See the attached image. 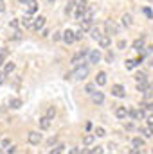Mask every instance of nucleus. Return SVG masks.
I'll use <instances>...</instances> for the list:
<instances>
[{
	"label": "nucleus",
	"instance_id": "40",
	"mask_svg": "<svg viewBox=\"0 0 153 154\" xmlns=\"http://www.w3.org/2000/svg\"><path fill=\"white\" fill-rule=\"evenodd\" d=\"M117 47H119V48H124V47H126V41H124V39H119Z\"/></svg>",
	"mask_w": 153,
	"mask_h": 154
},
{
	"label": "nucleus",
	"instance_id": "35",
	"mask_svg": "<svg viewBox=\"0 0 153 154\" xmlns=\"http://www.w3.org/2000/svg\"><path fill=\"white\" fill-rule=\"evenodd\" d=\"M90 29V22H81V31H88Z\"/></svg>",
	"mask_w": 153,
	"mask_h": 154
},
{
	"label": "nucleus",
	"instance_id": "26",
	"mask_svg": "<svg viewBox=\"0 0 153 154\" xmlns=\"http://www.w3.org/2000/svg\"><path fill=\"white\" fill-rule=\"evenodd\" d=\"M132 145H133V147H135V149H141V147H142V145H144V140H142V138H139V136H137V138H133V140H132Z\"/></svg>",
	"mask_w": 153,
	"mask_h": 154
},
{
	"label": "nucleus",
	"instance_id": "48",
	"mask_svg": "<svg viewBox=\"0 0 153 154\" xmlns=\"http://www.w3.org/2000/svg\"><path fill=\"white\" fill-rule=\"evenodd\" d=\"M4 79H5V74H0V84L4 82Z\"/></svg>",
	"mask_w": 153,
	"mask_h": 154
},
{
	"label": "nucleus",
	"instance_id": "13",
	"mask_svg": "<svg viewBox=\"0 0 153 154\" xmlns=\"http://www.w3.org/2000/svg\"><path fill=\"white\" fill-rule=\"evenodd\" d=\"M33 23H34V20L31 18V14H25L22 20H20V25L22 27H25V29H29V27H33Z\"/></svg>",
	"mask_w": 153,
	"mask_h": 154
},
{
	"label": "nucleus",
	"instance_id": "34",
	"mask_svg": "<svg viewBox=\"0 0 153 154\" xmlns=\"http://www.w3.org/2000/svg\"><path fill=\"white\" fill-rule=\"evenodd\" d=\"M106 133H105V129L103 127H96V136H105Z\"/></svg>",
	"mask_w": 153,
	"mask_h": 154
},
{
	"label": "nucleus",
	"instance_id": "1",
	"mask_svg": "<svg viewBox=\"0 0 153 154\" xmlns=\"http://www.w3.org/2000/svg\"><path fill=\"white\" fill-rule=\"evenodd\" d=\"M88 72H90L88 65H77V66L74 68V70H72V72H70V74H67V79H74V81H83V79H86Z\"/></svg>",
	"mask_w": 153,
	"mask_h": 154
},
{
	"label": "nucleus",
	"instance_id": "30",
	"mask_svg": "<svg viewBox=\"0 0 153 154\" xmlns=\"http://www.w3.org/2000/svg\"><path fill=\"white\" fill-rule=\"evenodd\" d=\"M47 116H49V118H54V116H56V109H54L52 106L47 108Z\"/></svg>",
	"mask_w": 153,
	"mask_h": 154
},
{
	"label": "nucleus",
	"instance_id": "23",
	"mask_svg": "<svg viewBox=\"0 0 153 154\" xmlns=\"http://www.w3.org/2000/svg\"><path fill=\"white\" fill-rule=\"evenodd\" d=\"M141 133L144 134V138H151V136H153V127H151V125H146V127H142V129H141Z\"/></svg>",
	"mask_w": 153,
	"mask_h": 154
},
{
	"label": "nucleus",
	"instance_id": "41",
	"mask_svg": "<svg viewBox=\"0 0 153 154\" xmlns=\"http://www.w3.org/2000/svg\"><path fill=\"white\" fill-rule=\"evenodd\" d=\"M79 154H92V149H85V147H83V149L79 151Z\"/></svg>",
	"mask_w": 153,
	"mask_h": 154
},
{
	"label": "nucleus",
	"instance_id": "2",
	"mask_svg": "<svg viewBox=\"0 0 153 154\" xmlns=\"http://www.w3.org/2000/svg\"><path fill=\"white\" fill-rule=\"evenodd\" d=\"M88 54H90V50H88V48H81L79 52H76V54L72 56L70 63H72V65H76V66H77V65H79V63H81V61H83V59H85L86 56H88Z\"/></svg>",
	"mask_w": 153,
	"mask_h": 154
},
{
	"label": "nucleus",
	"instance_id": "21",
	"mask_svg": "<svg viewBox=\"0 0 153 154\" xmlns=\"http://www.w3.org/2000/svg\"><path fill=\"white\" fill-rule=\"evenodd\" d=\"M15 68H16V66H15V63L7 61V63H5V66H4V74H5V75H9V74H13V72H15Z\"/></svg>",
	"mask_w": 153,
	"mask_h": 154
},
{
	"label": "nucleus",
	"instance_id": "31",
	"mask_svg": "<svg viewBox=\"0 0 153 154\" xmlns=\"http://www.w3.org/2000/svg\"><path fill=\"white\" fill-rule=\"evenodd\" d=\"M5 57H7V50H2L0 52V66L5 65Z\"/></svg>",
	"mask_w": 153,
	"mask_h": 154
},
{
	"label": "nucleus",
	"instance_id": "8",
	"mask_svg": "<svg viewBox=\"0 0 153 154\" xmlns=\"http://www.w3.org/2000/svg\"><path fill=\"white\" fill-rule=\"evenodd\" d=\"M130 116H132L133 120H144V118H146V113H144L142 108H141V109H130Z\"/></svg>",
	"mask_w": 153,
	"mask_h": 154
},
{
	"label": "nucleus",
	"instance_id": "52",
	"mask_svg": "<svg viewBox=\"0 0 153 154\" xmlns=\"http://www.w3.org/2000/svg\"><path fill=\"white\" fill-rule=\"evenodd\" d=\"M151 152H153V151H151Z\"/></svg>",
	"mask_w": 153,
	"mask_h": 154
},
{
	"label": "nucleus",
	"instance_id": "43",
	"mask_svg": "<svg viewBox=\"0 0 153 154\" xmlns=\"http://www.w3.org/2000/svg\"><path fill=\"white\" fill-rule=\"evenodd\" d=\"M4 11H5V2L0 0V13H4Z\"/></svg>",
	"mask_w": 153,
	"mask_h": 154
},
{
	"label": "nucleus",
	"instance_id": "39",
	"mask_svg": "<svg viewBox=\"0 0 153 154\" xmlns=\"http://www.w3.org/2000/svg\"><path fill=\"white\" fill-rule=\"evenodd\" d=\"M83 34H85V31H81V29H79V31L76 32V39H83Z\"/></svg>",
	"mask_w": 153,
	"mask_h": 154
},
{
	"label": "nucleus",
	"instance_id": "51",
	"mask_svg": "<svg viewBox=\"0 0 153 154\" xmlns=\"http://www.w3.org/2000/svg\"><path fill=\"white\" fill-rule=\"evenodd\" d=\"M151 90H153V86H151Z\"/></svg>",
	"mask_w": 153,
	"mask_h": 154
},
{
	"label": "nucleus",
	"instance_id": "42",
	"mask_svg": "<svg viewBox=\"0 0 153 154\" xmlns=\"http://www.w3.org/2000/svg\"><path fill=\"white\" fill-rule=\"evenodd\" d=\"M9 25H11L13 29H18V22H16V20H11V23H9Z\"/></svg>",
	"mask_w": 153,
	"mask_h": 154
},
{
	"label": "nucleus",
	"instance_id": "45",
	"mask_svg": "<svg viewBox=\"0 0 153 154\" xmlns=\"http://www.w3.org/2000/svg\"><path fill=\"white\" fill-rule=\"evenodd\" d=\"M146 120H148V125H151V127H153V115H150Z\"/></svg>",
	"mask_w": 153,
	"mask_h": 154
},
{
	"label": "nucleus",
	"instance_id": "33",
	"mask_svg": "<svg viewBox=\"0 0 153 154\" xmlns=\"http://www.w3.org/2000/svg\"><path fill=\"white\" fill-rule=\"evenodd\" d=\"M85 91H86V93H90V95H92V93H94V91H96V86H94V84H86V86H85Z\"/></svg>",
	"mask_w": 153,
	"mask_h": 154
},
{
	"label": "nucleus",
	"instance_id": "49",
	"mask_svg": "<svg viewBox=\"0 0 153 154\" xmlns=\"http://www.w3.org/2000/svg\"><path fill=\"white\" fill-rule=\"evenodd\" d=\"M29 2H31V0H20V4H25V5H27Z\"/></svg>",
	"mask_w": 153,
	"mask_h": 154
},
{
	"label": "nucleus",
	"instance_id": "16",
	"mask_svg": "<svg viewBox=\"0 0 153 154\" xmlns=\"http://www.w3.org/2000/svg\"><path fill=\"white\" fill-rule=\"evenodd\" d=\"M96 84H97V86H105V84H106V74H105V72H99V74H97Z\"/></svg>",
	"mask_w": 153,
	"mask_h": 154
},
{
	"label": "nucleus",
	"instance_id": "12",
	"mask_svg": "<svg viewBox=\"0 0 153 154\" xmlns=\"http://www.w3.org/2000/svg\"><path fill=\"white\" fill-rule=\"evenodd\" d=\"M128 115H130V111H128L124 106H117V108H115V116H117V118L122 120V118H126Z\"/></svg>",
	"mask_w": 153,
	"mask_h": 154
},
{
	"label": "nucleus",
	"instance_id": "29",
	"mask_svg": "<svg viewBox=\"0 0 153 154\" xmlns=\"http://www.w3.org/2000/svg\"><path fill=\"white\" fill-rule=\"evenodd\" d=\"M135 81H137V82H146V74H142V72H139V74L135 75Z\"/></svg>",
	"mask_w": 153,
	"mask_h": 154
},
{
	"label": "nucleus",
	"instance_id": "15",
	"mask_svg": "<svg viewBox=\"0 0 153 154\" xmlns=\"http://www.w3.org/2000/svg\"><path fill=\"white\" fill-rule=\"evenodd\" d=\"M92 100H94V104H103V102H105L103 91H94V93H92Z\"/></svg>",
	"mask_w": 153,
	"mask_h": 154
},
{
	"label": "nucleus",
	"instance_id": "47",
	"mask_svg": "<svg viewBox=\"0 0 153 154\" xmlns=\"http://www.w3.org/2000/svg\"><path fill=\"white\" fill-rule=\"evenodd\" d=\"M69 154H79V149L74 147V149H70V151H69Z\"/></svg>",
	"mask_w": 153,
	"mask_h": 154
},
{
	"label": "nucleus",
	"instance_id": "7",
	"mask_svg": "<svg viewBox=\"0 0 153 154\" xmlns=\"http://www.w3.org/2000/svg\"><path fill=\"white\" fill-rule=\"evenodd\" d=\"M63 41H65L67 45L74 43V41H76V32H74V31H70V29L63 31Z\"/></svg>",
	"mask_w": 153,
	"mask_h": 154
},
{
	"label": "nucleus",
	"instance_id": "27",
	"mask_svg": "<svg viewBox=\"0 0 153 154\" xmlns=\"http://www.w3.org/2000/svg\"><path fill=\"white\" fill-rule=\"evenodd\" d=\"M74 7H76V2H67L65 4V14H70L74 11Z\"/></svg>",
	"mask_w": 153,
	"mask_h": 154
},
{
	"label": "nucleus",
	"instance_id": "50",
	"mask_svg": "<svg viewBox=\"0 0 153 154\" xmlns=\"http://www.w3.org/2000/svg\"><path fill=\"white\" fill-rule=\"evenodd\" d=\"M49 2H50V4H52V2H54V0H49Z\"/></svg>",
	"mask_w": 153,
	"mask_h": 154
},
{
	"label": "nucleus",
	"instance_id": "17",
	"mask_svg": "<svg viewBox=\"0 0 153 154\" xmlns=\"http://www.w3.org/2000/svg\"><path fill=\"white\" fill-rule=\"evenodd\" d=\"M22 99H9V108H13V109H18V108H22Z\"/></svg>",
	"mask_w": 153,
	"mask_h": 154
},
{
	"label": "nucleus",
	"instance_id": "4",
	"mask_svg": "<svg viewBox=\"0 0 153 154\" xmlns=\"http://www.w3.org/2000/svg\"><path fill=\"white\" fill-rule=\"evenodd\" d=\"M105 31H106L108 36H114V34H117L119 27H117V23L114 20H105Z\"/></svg>",
	"mask_w": 153,
	"mask_h": 154
},
{
	"label": "nucleus",
	"instance_id": "18",
	"mask_svg": "<svg viewBox=\"0 0 153 154\" xmlns=\"http://www.w3.org/2000/svg\"><path fill=\"white\" fill-rule=\"evenodd\" d=\"M38 11V2L36 0H31L29 4H27V14H33V13H36Z\"/></svg>",
	"mask_w": 153,
	"mask_h": 154
},
{
	"label": "nucleus",
	"instance_id": "44",
	"mask_svg": "<svg viewBox=\"0 0 153 154\" xmlns=\"http://www.w3.org/2000/svg\"><path fill=\"white\" fill-rule=\"evenodd\" d=\"M130 154H141V149H135L133 147V149H130Z\"/></svg>",
	"mask_w": 153,
	"mask_h": 154
},
{
	"label": "nucleus",
	"instance_id": "9",
	"mask_svg": "<svg viewBox=\"0 0 153 154\" xmlns=\"http://www.w3.org/2000/svg\"><path fill=\"white\" fill-rule=\"evenodd\" d=\"M50 122H52V118H49V116L45 115V116H41L38 120V125H40V129L41 131H45V129H49L50 127Z\"/></svg>",
	"mask_w": 153,
	"mask_h": 154
},
{
	"label": "nucleus",
	"instance_id": "37",
	"mask_svg": "<svg viewBox=\"0 0 153 154\" xmlns=\"http://www.w3.org/2000/svg\"><path fill=\"white\" fill-rule=\"evenodd\" d=\"M106 61H108V63L114 61V54H112V52H106Z\"/></svg>",
	"mask_w": 153,
	"mask_h": 154
},
{
	"label": "nucleus",
	"instance_id": "24",
	"mask_svg": "<svg viewBox=\"0 0 153 154\" xmlns=\"http://www.w3.org/2000/svg\"><path fill=\"white\" fill-rule=\"evenodd\" d=\"M96 140V134H85L83 136V145H92Z\"/></svg>",
	"mask_w": 153,
	"mask_h": 154
},
{
	"label": "nucleus",
	"instance_id": "6",
	"mask_svg": "<svg viewBox=\"0 0 153 154\" xmlns=\"http://www.w3.org/2000/svg\"><path fill=\"white\" fill-rule=\"evenodd\" d=\"M27 142H29L31 145H38L40 142H41V134H40L38 131H31V133L27 134Z\"/></svg>",
	"mask_w": 153,
	"mask_h": 154
},
{
	"label": "nucleus",
	"instance_id": "5",
	"mask_svg": "<svg viewBox=\"0 0 153 154\" xmlns=\"http://www.w3.org/2000/svg\"><path fill=\"white\" fill-rule=\"evenodd\" d=\"M112 95L117 97V99L126 97V90H124V86H122V84H114V86H112Z\"/></svg>",
	"mask_w": 153,
	"mask_h": 154
},
{
	"label": "nucleus",
	"instance_id": "11",
	"mask_svg": "<svg viewBox=\"0 0 153 154\" xmlns=\"http://www.w3.org/2000/svg\"><path fill=\"white\" fill-rule=\"evenodd\" d=\"M112 45V36H108V34H103L101 39H99V47L101 48H108Z\"/></svg>",
	"mask_w": 153,
	"mask_h": 154
},
{
	"label": "nucleus",
	"instance_id": "32",
	"mask_svg": "<svg viewBox=\"0 0 153 154\" xmlns=\"http://www.w3.org/2000/svg\"><path fill=\"white\" fill-rule=\"evenodd\" d=\"M135 65H137V61H135V59H128V61H126V68H128V70H132Z\"/></svg>",
	"mask_w": 153,
	"mask_h": 154
},
{
	"label": "nucleus",
	"instance_id": "20",
	"mask_svg": "<svg viewBox=\"0 0 153 154\" xmlns=\"http://www.w3.org/2000/svg\"><path fill=\"white\" fill-rule=\"evenodd\" d=\"M90 36H92L94 39H97V41H99V39H101V36H103V34H101V29H99V27H92V29H90Z\"/></svg>",
	"mask_w": 153,
	"mask_h": 154
},
{
	"label": "nucleus",
	"instance_id": "25",
	"mask_svg": "<svg viewBox=\"0 0 153 154\" xmlns=\"http://www.w3.org/2000/svg\"><path fill=\"white\" fill-rule=\"evenodd\" d=\"M92 16H94V13H92V9L88 7V9L85 11V14H83V18H81V20H83V22H92Z\"/></svg>",
	"mask_w": 153,
	"mask_h": 154
},
{
	"label": "nucleus",
	"instance_id": "38",
	"mask_svg": "<svg viewBox=\"0 0 153 154\" xmlns=\"http://www.w3.org/2000/svg\"><path fill=\"white\" fill-rule=\"evenodd\" d=\"M2 145H4L5 149H9V147H11V142H9V140L5 138V140H2Z\"/></svg>",
	"mask_w": 153,
	"mask_h": 154
},
{
	"label": "nucleus",
	"instance_id": "19",
	"mask_svg": "<svg viewBox=\"0 0 153 154\" xmlns=\"http://www.w3.org/2000/svg\"><path fill=\"white\" fill-rule=\"evenodd\" d=\"M121 20H122V25H124V27H130V25L133 23V20H132V14H130V13H124Z\"/></svg>",
	"mask_w": 153,
	"mask_h": 154
},
{
	"label": "nucleus",
	"instance_id": "46",
	"mask_svg": "<svg viewBox=\"0 0 153 154\" xmlns=\"http://www.w3.org/2000/svg\"><path fill=\"white\" fill-rule=\"evenodd\" d=\"M5 151H7V154H15V151H16V149L11 145V147H9V149H5Z\"/></svg>",
	"mask_w": 153,
	"mask_h": 154
},
{
	"label": "nucleus",
	"instance_id": "14",
	"mask_svg": "<svg viewBox=\"0 0 153 154\" xmlns=\"http://www.w3.org/2000/svg\"><path fill=\"white\" fill-rule=\"evenodd\" d=\"M45 16H38V18H34V23H33V29L34 31H40V29H43V25H45Z\"/></svg>",
	"mask_w": 153,
	"mask_h": 154
},
{
	"label": "nucleus",
	"instance_id": "22",
	"mask_svg": "<svg viewBox=\"0 0 153 154\" xmlns=\"http://www.w3.org/2000/svg\"><path fill=\"white\" fill-rule=\"evenodd\" d=\"M132 47H133V50H139V52H141V50H142V48H144V39H142V38L135 39V41H133V45H132Z\"/></svg>",
	"mask_w": 153,
	"mask_h": 154
},
{
	"label": "nucleus",
	"instance_id": "28",
	"mask_svg": "<svg viewBox=\"0 0 153 154\" xmlns=\"http://www.w3.org/2000/svg\"><path fill=\"white\" fill-rule=\"evenodd\" d=\"M63 149H65V145H61V143H60V145H56V147L50 151V154H61V152H63Z\"/></svg>",
	"mask_w": 153,
	"mask_h": 154
},
{
	"label": "nucleus",
	"instance_id": "10",
	"mask_svg": "<svg viewBox=\"0 0 153 154\" xmlns=\"http://www.w3.org/2000/svg\"><path fill=\"white\" fill-rule=\"evenodd\" d=\"M101 61V52L99 50H90V54H88V63H99Z\"/></svg>",
	"mask_w": 153,
	"mask_h": 154
},
{
	"label": "nucleus",
	"instance_id": "3",
	"mask_svg": "<svg viewBox=\"0 0 153 154\" xmlns=\"http://www.w3.org/2000/svg\"><path fill=\"white\" fill-rule=\"evenodd\" d=\"M76 18L77 20H81L83 18V14H85V11L88 9V4H86V0H77L76 2Z\"/></svg>",
	"mask_w": 153,
	"mask_h": 154
},
{
	"label": "nucleus",
	"instance_id": "36",
	"mask_svg": "<svg viewBox=\"0 0 153 154\" xmlns=\"http://www.w3.org/2000/svg\"><path fill=\"white\" fill-rule=\"evenodd\" d=\"M92 154H103V147H94L92 149Z\"/></svg>",
	"mask_w": 153,
	"mask_h": 154
}]
</instances>
